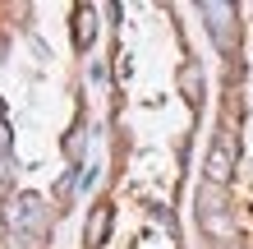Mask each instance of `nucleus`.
<instances>
[{
  "mask_svg": "<svg viewBox=\"0 0 253 249\" xmlns=\"http://www.w3.org/2000/svg\"><path fill=\"white\" fill-rule=\"evenodd\" d=\"M235 157H240V139L230 134V129H216V139H212V152H207V185L212 189H226L230 185V175H235Z\"/></svg>",
  "mask_w": 253,
  "mask_h": 249,
  "instance_id": "f03ea898",
  "label": "nucleus"
},
{
  "mask_svg": "<svg viewBox=\"0 0 253 249\" xmlns=\"http://www.w3.org/2000/svg\"><path fill=\"white\" fill-rule=\"evenodd\" d=\"M0 60H5V37H0Z\"/></svg>",
  "mask_w": 253,
  "mask_h": 249,
  "instance_id": "f8f14e48",
  "label": "nucleus"
},
{
  "mask_svg": "<svg viewBox=\"0 0 253 249\" xmlns=\"http://www.w3.org/2000/svg\"><path fill=\"white\" fill-rule=\"evenodd\" d=\"M180 93H184L189 106H203V69L193 65V60L180 65Z\"/></svg>",
  "mask_w": 253,
  "mask_h": 249,
  "instance_id": "423d86ee",
  "label": "nucleus"
},
{
  "mask_svg": "<svg viewBox=\"0 0 253 249\" xmlns=\"http://www.w3.org/2000/svg\"><path fill=\"white\" fill-rule=\"evenodd\" d=\"M14 180V152H0V185Z\"/></svg>",
  "mask_w": 253,
  "mask_h": 249,
  "instance_id": "1a4fd4ad",
  "label": "nucleus"
},
{
  "mask_svg": "<svg viewBox=\"0 0 253 249\" xmlns=\"http://www.w3.org/2000/svg\"><path fill=\"white\" fill-rule=\"evenodd\" d=\"M106 231H111V208L101 203V208H92V217H87V249H101L106 245Z\"/></svg>",
  "mask_w": 253,
  "mask_h": 249,
  "instance_id": "0eeeda50",
  "label": "nucleus"
},
{
  "mask_svg": "<svg viewBox=\"0 0 253 249\" xmlns=\"http://www.w3.org/2000/svg\"><path fill=\"white\" fill-rule=\"evenodd\" d=\"M92 37H97V9L92 5H79V9H74V47L87 51Z\"/></svg>",
  "mask_w": 253,
  "mask_h": 249,
  "instance_id": "39448f33",
  "label": "nucleus"
},
{
  "mask_svg": "<svg viewBox=\"0 0 253 249\" xmlns=\"http://www.w3.org/2000/svg\"><path fill=\"white\" fill-rule=\"evenodd\" d=\"M0 125H5V101H0Z\"/></svg>",
  "mask_w": 253,
  "mask_h": 249,
  "instance_id": "9b49d317",
  "label": "nucleus"
},
{
  "mask_svg": "<svg viewBox=\"0 0 253 249\" xmlns=\"http://www.w3.org/2000/svg\"><path fill=\"white\" fill-rule=\"evenodd\" d=\"M0 222H5V231H28V236L46 240L51 208H46V199H37V194H5V203H0Z\"/></svg>",
  "mask_w": 253,
  "mask_h": 249,
  "instance_id": "f257e3e1",
  "label": "nucleus"
},
{
  "mask_svg": "<svg viewBox=\"0 0 253 249\" xmlns=\"http://www.w3.org/2000/svg\"><path fill=\"white\" fill-rule=\"evenodd\" d=\"M198 222H203V231H207L212 240H230V236H235V217H230V208H226V203H221V189H212V185H207Z\"/></svg>",
  "mask_w": 253,
  "mask_h": 249,
  "instance_id": "20e7f679",
  "label": "nucleus"
},
{
  "mask_svg": "<svg viewBox=\"0 0 253 249\" xmlns=\"http://www.w3.org/2000/svg\"><path fill=\"white\" fill-rule=\"evenodd\" d=\"M0 152H9V129L0 125Z\"/></svg>",
  "mask_w": 253,
  "mask_h": 249,
  "instance_id": "9d476101",
  "label": "nucleus"
},
{
  "mask_svg": "<svg viewBox=\"0 0 253 249\" xmlns=\"http://www.w3.org/2000/svg\"><path fill=\"white\" fill-rule=\"evenodd\" d=\"M0 249H46V245H42L37 236H28V231H5Z\"/></svg>",
  "mask_w": 253,
  "mask_h": 249,
  "instance_id": "6e6552de",
  "label": "nucleus"
},
{
  "mask_svg": "<svg viewBox=\"0 0 253 249\" xmlns=\"http://www.w3.org/2000/svg\"><path fill=\"white\" fill-rule=\"evenodd\" d=\"M198 14L207 19V33H212V42H216V51H235V5H226V0H203L198 5Z\"/></svg>",
  "mask_w": 253,
  "mask_h": 249,
  "instance_id": "7ed1b4c3",
  "label": "nucleus"
}]
</instances>
